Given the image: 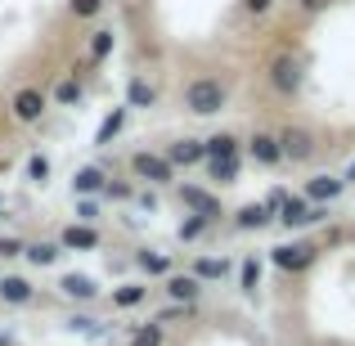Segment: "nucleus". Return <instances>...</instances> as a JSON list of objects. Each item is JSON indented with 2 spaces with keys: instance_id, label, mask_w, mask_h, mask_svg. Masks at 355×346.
Segmentation results:
<instances>
[{
  "instance_id": "21",
  "label": "nucleus",
  "mask_w": 355,
  "mask_h": 346,
  "mask_svg": "<svg viewBox=\"0 0 355 346\" xmlns=\"http://www.w3.org/2000/svg\"><path fill=\"white\" fill-rule=\"evenodd\" d=\"M117 50V32L113 27H99V32H90L86 41V68H99V63H108Z\"/></svg>"
},
{
  "instance_id": "5",
  "label": "nucleus",
  "mask_w": 355,
  "mask_h": 346,
  "mask_svg": "<svg viewBox=\"0 0 355 346\" xmlns=\"http://www.w3.org/2000/svg\"><path fill=\"white\" fill-rule=\"evenodd\" d=\"M45 113H50V90H41V86H18L14 95H9V117H14L18 126H36Z\"/></svg>"
},
{
  "instance_id": "43",
  "label": "nucleus",
  "mask_w": 355,
  "mask_h": 346,
  "mask_svg": "<svg viewBox=\"0 0 355 346\" xmlns=\"http://www.w3.org/2000/svg\"><path fill=\"white\" fill-rule=\"evenodd\" d=\"M0 346H14V338H9V333H0Z\"/></svg>"
},
{
  "instance_id": "9",
  "label": "nucleus",
  "mask_w": 355,
  "mask_h": 346,
  "mask_svg": "<svg viewBox=\"0 0 355 346\" xmlns=\"http://www.w3.org/2000/svg\"><path fill=\"white\" fill-rule=\"evenodd\" d=\"M279 144H284V162H311L320 153V139L306 126H284L279 130Z\"/></svg>"
},
{
  "instance_id": "7",
  "label": "nucleus",
  "mask_w": 355,
  "mask_h": 346,
  "mask_svg": "<svg viewBox=\"0 0 355 346\" xmlns=\"http://www.w3.org/2000/svg\"><path fill=\"white\" fill-rule=\"evenodd\" d=\"M175 198H180L184 211H193V216H207L211 225H216L220 216H225V207H220V198L207 189V184H189V180H175Z\"/></svg>"
},
{
  "instance_id": "25",
  "label": "nucleus",
  "mask_w": 355,
  "mask_h": 346,
  "mask_svg": "<svg viewBox=\"0 0 355 346\" xmlns=\"http://www.w3.org/2000/svg\"><path fill=\"white\" fill-rule=\"evenodd\" d=\"M81 99H86V86H81L77 72H68V77H63L59 86L50 90V104H59V108H77Z\"/></svg>"
},
{
  "instance_id": "39",
  "label": "nucleus",
  "mask_w": 355,
  "mask_h": 346,
  "mask_svg": "<svg viewBox=\"0 0 355 346\" xmlns=\"http://www.w3.org/2000/svg\"><path fill=\"white\" fill-rule=\"evenodd\" d=\"M135 207L139 211H157V193L148 189V184H144V189H135Z\"/></svg>"
},
{
  "instance_id": "36",
  "label": "nucleus",
  "mask_w": 355,
  "mask_h": 346,
  "mask_svg": "<svg viewBox=\"0 0 355 346\" xmlns=\"http://www.w3.org/2000/svg\"><path fill=\"white\" fill-rule=\"evenodd\" d=\"M77 220L95 225V220H99V198H77Z\"/></svg>"
},
{
  "instance_id": "17",
  "label": "nucleus",
  "mask_w": 355,
  "mask_h": 346,
  "mask_svg": "<svg viewBox=\"0 0 355 346\" xmlns=\"http://www.w3.org/2000/svg\"><path fill=\"white\" fill-rule=\"evenodd\" d=\"M0 302L14 306V311H23V306L36 302V288L27 275H0Z\"/></svg>"
},
{
  "instance_id": "35",
  "label": "nucleus",
  "mask_w": 355,
  "mask_h": 346,
  "mask_svg": "<svg viewBox=\"0 0 355 346\" xmlns=\"http://www.w3.org/2000/svg\"><path fill=\"white\" fill-rule=\"evenodd\" d=\"M27 248V239H18V234H0V261H18Z\"/></svg>"
},
{
  "instance_id": "31",
  "label": "nucleus",
  "mask_w": 355,
  "mask_h": 346,
  "mask_svg": "<svg viewBox=\"0 0 355 346\" xmlns=\"http://www.w3.org/2000/svg\"><path fill=\"white\" fill-rule=\"evenodd\" d=\"M207 230H211V220H207V216H193V211H184V220L175 225V239H180V243H198Z\"/></svg>"
},
{
  "instance_id": "18",
  "label": "nucleus",
  "mask_w": 355,
  "mask_h": 346,
  "mask_svg": "<svg viewBox=\"0 0 355 346\" xmlns=\"http://www.w3.org/2000/svg\"><path fill=\"white\" fill-rule=\"evenodd\" d=\"M23 261L32 270H50V266H59L63 261V248H59V239H27V248H23Z\"/></svg>"
},
{
  "instance_id": "23",
  "label": "nucleus",
  "mask_w": 355,
  "mask_h": 346,
  "mask_svg": "<svg viewBox=\"0 0 355 346\" xmlns=\"http://www.w3.org/2000/svg\"><path fill=\"white\" fill-rule=\"evenodd\" d=\"M202 153H207V162L211 157H243V139L234 130H216V135L202 139Z\"/></svg>"
},
{
  "instance_id": "32",
  "label": "nucleus",
  "mask_w": 355,
  "mask_h": 346,
  "mask_svg": "<svg viewBox=\"0 0 355 346\" xmlns=\"http://www.w3.org/2000/svg\"><path fill=\"white\" fill-rule=\"evenodd\" d=\"M104 198H108V202H130V198H135V184H130V180H113V175H108Z\"/></svg>"
},
{
  "instance_id": "8",
  "label": "nucleus",
  "mask_w": 355,
  "mask_h": 346,
  "mask_svg": "<svg viewBox=\"0 0 355 346\" xmlns=\"http://www.w3.org/2000/svg\"><path fill=\"white\" fill-rule=\"evenodd\" d=\"M243 157L257 166H284V144H279V130H252L243 139Z\"/></svg>"
},
{
  "instance_id": "26",
  "label": "nucleus",
  "mask_w": 355,
  "mask_h": 346,
  "mask_svg": "<svg viewBox=\"0 0 355 346\" xmlns=\"http://www.w3.org/2000/svg\"><path fill=\"white\" fill-rule=\"evenodd\" d=\"M126 108H157V86L148 77H130L126 81Z\"/></svg>"
},
{
  "instance_id": "24",
  "label": "nucleus",
  "mask_w": 355,
  "mask_h": 346,
  "mask_svg": "<svg viewBox=\"0 0 355 346\" xmlns=\"http://www.w3.org/2000/svg\"><path fill=\"white\" fill-rule=\"evenodd\" d=\"M126 117H130L126 104L113 108V113H104V121H99V130H95V139H90V144H95V148H108V144L121 135V130H126Z\"/></svg>"
},
{
  "instance_id": "30",
  "label": "nucleus",
  "mask_w": 355,
  "mask_h": 346,
  "mask_svg": "<svg viewBox=\"0 0 355 346\" xmlns=\"http://www.w3.org/2000/svg\"><path fill=\"white\" fill-rule=\"evenodd\" d=\"M126 346H166V329L157 320H148V324H135L130 329V342Z\"/></svg>"
},
{
  "instance_id": "3",
  "label": "nucleus",
  "mask_w": 355,
  "mask_h": 346,
  "mask_svg": "<svg viewBox=\"0 0 355 346\" xmlns=\"http://www.w3.org/2000/svg\"><path fill=\"white\" fill-rule=\"evenodd\" d=\"M266 81H270V90H275L279 99L302 95V86H306V63H302V54H293V50L275 54V59H270V68H266Z\"/></svg>"
},
{
  "instance_id": "38",
  "label": "nucleus",
  "mask_w": 355,
  "mask_h": 346,
  "mask_svg": "<svg viewBox=\"0 0 355 346\" xmlns=\"http://www.w3.org/2000/svg\"><path fill=\"white\" fill-rule=\"evenodd\" d=\"M243 5V14H252V18H266L270 9H275V0H239Z\"/></svg>"
},
{
  "instance_id": "12",
  "label": "nucleus",
  "mask_w": 355,
  "mask_h": 346,
  "mask_svg": "<svg viewBox=\"0 0 355 346\" xmlns=\"http://www.w3.org/2000/svg\"><path fill=\"white\" fill-rule=\"evenodd\" d=\"M342 193H347V180H342V175H329V171L311 175V180L302 184V198L320 202V207H333V202H338Z\"/></svg>"
},
{
  "instance_id": "37",
  "label": "nucleus",
  "mask_w": 355,
  "mask_h": 346,
  "mask_svg": "<svg viewBox=\"0 0 355 346\" xmlns=\"http://www.w3.org/2000/svg\"><path fill=\"white\" fill-rule=\"evenodd\" d=\"M68 329L72 333H90V338H95V333H99V320H90V315H68Z\"/></svg>"
},
{
  "instance_id": "20",
  "label": "nucleus",
  "mask_w": 355,
  "mask_h": 346,
  "mask_svg": "<svg viewBox=\"0 0 355 346\" xmlns=\"http://www.w3.org/2000/svg\"><path fill=\"white\" fill-rule=\"evenodd\" d=\"M266 225H275V211H270L266 202H243V207L234 211V230L239 234H257Z\"/></svg>"
},
{
  "instance_id": "34",
  "label": "nucleus",
  "mask_w": 355,
  "mask_h": 346,
  "mask_svg": "<svg viewBox=\"0 0 355 346\" xmlns=\"http://www.w3.org/2000/svg\"><path fill=\"white\" fill-rule=\"evenodd\" d=\"M153 320L162 324V329H166V324H180V320H193V306H180V302H171L166 311H157Z\"/></svg>"
},
{
  "instance_id": "13",
  "label": "nucleus",
  "mask_w": 355,
  "mask_h": 346,
  "mask_svg": "<svg viewBox=\"0 0 355 346\" xmlns=\"http://www.w3.org/2000/svg\"><path fill=\"white\" fill-rule=\"evenodd\" d=\"M162 153H166V162H171L175 171H189V166H202V162H207V153H202V139H193V135L171 139Z\"/></svg>"
},
{
  "instance_id": "28",
  "label": "nucleus",
  "mask_w": 355,
  "mask_h": 346,
  "mask_svg": "<svg viewBox=\"0 0 355 346\" xmlns=\"http://www.w3.org/2000/svg\"><path fill=\"white\" fill-rule=\"evenodd\" d=\"M50 175H54V162H50L45 153H32V157L23 162V180L36 184V189H45V184H50Z\"/></svg>"
},
{
  "instance_id": "1",
  "label": "nucleus",
  "mask_w": 355,
  "mask_h": 346,
  "mask_svg": "<svg viewBox=\"0 0 355 346\" xmlns=\"http://www.w3.org/2000/svg\"><path fill=\"white\" fill-rule=\"evenodd\" d=\"M180 104H184V113H193V117H216V113H225V108H230V81L202 72V77L184 81Z\"/></svg>"
},
{
  "instance_id": "14",
  "label": "nucleus",
  "mask_w": 355,
  "mask_h": 346,
  "mask_svg": "<svg viewBox=\"0 0 355 346\" xmlns=\"http://www.w3.org/2000/svg\"><path fill=\"white\" fill-rule=\"evenodd\" d=\"M59 293L68 297V302H77V306H90V302H99V297H104V288H99L95 275H77V270H72V275L59 279Z\"/></svg>"
},
{
  "instance_id": "42",
  "label": "nucleus",
  "mask_w": 355,
  "mask_h": 346,
  "mask_svg": "<svg viewBox=\"0 0 355 346\" xmlns=\"http://www.w3.org/2000/svg\"><path fill=\"white\" fill-rule=\"evenodd\" d=\"M342 180H347V184H355V157L347 162V175H342Z\"/></svg>"
},
{
  "instance_id": "4",
  "label": "nucleus",
  "mask_w": 355,
  "mask_h": 346,
  "mask_svg": "<svg viewBox=\"0 0 355 346\" xmlns=\"http://www.w3.org/2000/svg\"><path fill=\"white\" fill-rule=\"evenodd\" d=\"M315 261H320V243H311V239H288L270 248V266L279 275H306Z\"/></svg>"
},
{
  "instance_id": "40",
  "label": "nucleus",
  "mask_w": 355,
  "mask_h": 346,
  "mask_svg": "<svg viewBox=\"0 0 355 346\" xmlns=\"http://www.w3.org/2000/svg\"><path fill=\"white\" fill-rule=\"evenodd\" d=\"M333 5H338V0H297L302 14H324V9H333Z\"/></svg>"
},
{
  "instance_id": "41",
  "label": "nucleus",
  "mask_w": 355,
  "mask_h": 346,
  "mask_svg": "<svg viewBox=\"0 0 355 346\" xmlns=\"http://www.w3.org/2000/svg\"><path fill=\"white\" fill-rule=\"evenodd\" d=\"M288 198H293V193H288V189H270V193H266V198H261V202H266L270 211H279V207H284Z\"/></svg>"
},
{
  "instance_id": "15",
  "label": "nucleus",
  "mask_w": 355,
  "mask_h": 346,
  "mask_svg": "<svg viewBox=\"0 0 355 346\" xmlns=\"http://www.w3.org/2000/svg\"><path fill=\"white\" fill-rule=\"evenodd\" d=\"M135 270H139V279H166L175 270V261H171V252H162V248H135Z\"/></svg>"
},
{
  "instance_id": "16",
  "label": "nucleus",
  "mask_w": 355,
  "mask_h": 346,
  "mask_svg": "<svg viewBox=\"0 0 355 346\" xmlns=\"http://www.w3.org/2000/svg\"><path fill=\"white\" fill-rule=\"evenodd\" d=\"M104 184H108V171L99 162L77 166L72 171V198H104Z\"/></svg>"
},
{
  "instance_id": "6",
  "label": "nucleus",
  "mask_w": 355,
  "mask_h": 346,
  "mask_svg": "<svg viewBox=\"0 0 355 346\" xmlns=\"http://www.w3.org/2000/svg\"><path fill=\"white\" fill-rule=\"evenodd\" d=\"M275 220H279L284 230H311V225H324V220H329V207H320V202L293 193V198H288L284 207L275 211Z\"/></svg>"
},
{
  "instance_id": "10",
  "label": "nucleus",
  "mask_w": 355,
  "mask_h": 346,
  "mask_svg": "<svg viewBox=\"0 0 355 346\" xmlns=\"http://www.w3.org/2000/svg\"><path fill=\"white\" fill-rule=\"evenodd\" d=\"M202 279L198 275H189V270H171V275L162 279V293H166V302H180V306H198L202 302Z\"/></svg>"
},
{
  "instance_id": "29",
  "label": "nucleus",
  "mask_w": 355,
  "mask_h": 346,
  "mask_svg": "<svg viewBox=\"0 0 355 346\" xmlns=\"http://www.w3.org/2000/svg\"><path fill=\"white\" fill-rule=\"evenodd\" d=\"M239 293L257 297L261 293V257H243L239 261Z\"/></svg>"
},
{
  "instance_id": "44",
  "label": "nucleus",
  "mask_w": 355,
  "mask_h": 346,
  "mask_svg": "<svg viewBox=\"0 0 355 346\" xmlns=\"http://www.w3.org/2000/svg\"><path fill=\"white\" fill-rule=\"evenodd\" d=\"M0 211H5V193H0Z\"/></svg>"
},
{
  "instance_id": "22",
  "label": "nucleus",
  "mask_w": 355,
  "mask_h": 346,
  "mask_svg": "<svg viewBox=\"0 0 355 346\" xmlns=\"http://www.w3.org/2000/svg\"><path fill=\"white\" fill-rule=\"evenodd\" d=\"M202 166H207V180L220 184V189L243 180V157H211V162H202Z\"/></svg>"
},
{
  "instance_id": "19",
  "label": "nucleus",
  "mask_w": 355,
  "mask_h": 346,
  "mask_svg": "<svg viewBox=\"0 0 355 346\" xmlns=\"http://www.w3.org/2000/svg\"><path fill=\"white\" fill-rule=\"evenodd\" d=\"M108 302H113V311H135V306L148 302V279H126V284H117L113 293H108Z\"/></svg>"
},
{
  "instance_id": "11",
  "label": "nucleus",
  "mask_w": 355,
  "mask_h": 346,
  "mask_svg": "<svg viewBox=\"0 0 355 346\" xmlns=\"http://www.w3.org/2000/svg\"><path fill=\"white\" fill-rule=\"evenodd\" d=\"M59 248L63 252H99L104 248V234H99V225H86V220H68L59 230Z\"/></svg>"
},
{
  "instance_id": "2",
  "label": "nucleus",
  "mask_w": 355,
  "mask_h": 346,
  "mask_svg": "<svg viewBox=\"0 0 355 346\" xmlns=\"http://www.w3.org/2000/svg\"><path fill=\"white\" fill-rule=\"evenodd\" d=\"M126 166H130V175H135L139 184H148V189H171L175 175H180L171 162H166L162 148H135Z\"/></svg>"
},
{
  "instance_id": "27",
  "label": "nucleus",
  "mask_w": 355,
  "mask_h": 346,
  "mask_svg": "<svg viewBox=\"0 0 355 346\" xmlns=\"http://www.w3.org/2000/svg\"><path fill=\"white\" fill-rule=\"evenodd\" d=\"M230 270H234V266H230L225 257H198V261L189 266V275H198L202 284H216V279H225Z\"/></svg>"
},
{
  "instance_id": "33",
  "label": "nucleus",
  "mask_w": 355,
  "mask_h": 346,
  "mask_svg": "<svg viewBox=\"0 0 355 346\" xmlns=\"http://www.w3.org/2000/svg\"><path fill=\"white\" fill-rule=\"evenodd\" d=\"M104 5H108V0H68V14L72 18H99Z\"/></svg>"
}]
</instances>
